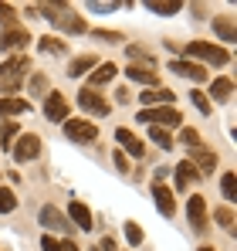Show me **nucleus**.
<instances>
[{"label":"nucleus","mask_w":237,"mask_h":251,"mask_svg":"<svg viewBox=\"0 0 237 251\" xmlns=\"http://www.w3.org/2000/svg\"><path fill=\"white\" fill-rule=\"evenodd\" d=\"M41 17H47L54 27H61V31H68V34H85V31H88V24L81 21L68 3H44V7H41Z\"/></svg>","instance_id":"obj_1"},{"label":"nucleus","mask_w":237,"mask_h":251,"mask_svg":"<svg viewBox=\"0 0 237 251\" xmlns=\"http://www.w3.org/2000/svg\"><path fill=\"white\" fill-rule=\"evenodd\" d=\"M31 72V58L27 54H14L0 65V88L3 92H17L24 85V75Z\"/></svg>","instance_id":"obj_2"},{"label":"nucleus","mask_w":237,"mask_h":251,"mask_svg":"<svg viewBox=\"0 0 237 251\" xmlns=\"http://www.w3.org/2000/svg\"><path fill=\"white\" fill-rule=\"evenodd\" d=\"M187 58H190V61L200 58V61H207V65H227V61H231V51L220 48V44H210V41H190L187 44Z\"/></svg>","instance_id":"obj_3"},{"label":"nucleus","mask_w":237,"mask_h":251,"mask_svg":"<svg viewBox=\"0 0 237 251\" xmlns=\"http://www.w3.org/2000/svg\"><path fill=\"white\" fill-rule=\"evenodd\" d=\"M139 123H149V126H159V129H169V126L183 123L180 112L173 105H159V109H139Z\"/></svg>","instance_id":"obj_4"},{"label":"nucleus","mask_w":237,"mask_h":251,"mask_svg":"<svg viewBox=\"0 0 237 251\" xmlns=\"http://www.w3.org/2000/svg\"><path fill=\"white\" fill-rule=\"evenodd\" d=\"M14 160L17 163H31V160H38L41 156V136H34V132H24L21 139H14Z\"/></svg>","instance_id":"obj_5"},{"label":"nucleus","mask_w":237,"mask_h":251,"mask_svg":"<svg viewBox=\"0 0 237 251\" xmlns=\"http://www.w3.org/2000/svg\"><path fill=\"white\" fill-rule=\"evenodd\" d=\"M65 136L71 143H95L98 129H95V123H85V119H65Z\"/></svg>","instance_id":"obj_6"},{"label":"nucleus","mask_w":237,"mask_h":251,"mask_svg":"<svg viewBox=\"0 0 237 251\" xmlns=\"http://www.w3.org/2000/svg\"><path fill=\"white\" fill-rule=\"evenodd\" d=\"M78 105L85 112H92V116H109V112H112V105L105 102V95H98V88H81Z\"/></svg>","instance_id":"obj_7"},{"label":"nucleus","mask_w":237,"mask_h":251,"mask_svg":"<svg viewBox=\"0 0 237 251\" xmlns=\"http://www.w3.org/2000/svg\"><path fill=\"white\" fill-rule=\"evenodd\" d=\"M44 116H47V123H65L68 119V99L61 92H51L44 102Z\"/></svg>","instance_id":"obj_8"},{"label":"nucleus","mask_w":237,"mask_h":251,"mask_svg":"<svg viewBox=\"0 0 237 251\" xmlns=\"http://www.w3.org/2000/svg\"><path fill=\"white\" fill-rule=\"evenodd\" d=\"M190 163L197 167V173H213V167H217V153L207 150L203 143H200V146H190Z\"/></svg>","instance_id":"obj_9"},{"label":"nucleus","mask_w":237,"mask_h":251,"mask_svg":"<svg viewBox=\"0 0 237 251\" xmlns=\"http://www.w3.org/2000/svg\"><path fill=\"white\" fill-rule=\"evenodd\" d=\"M187 214H190V227L193 231H203L207 227V201L203 197H190L187 201Z\"/></svg>","instance_id":"obj_10"},{"label":"nucleus","mask_w":237,"mask_h":251,"mask_svg":"<svg viewBox=\"0 0 237 251\" xmlns=\"http://www.w3.org/2000/svg\"><path fill=\"white\" fill-rule=\"evenodd\" d=\"M153 201H156V207L163 217H173L176 214V204H173V190L169 187H163V183H153Z\"/></svg>","instance_id":"obj_11"},{"label":"nucleus","mask_w":237,"mask_h":251,"mask_svg":"<svg viewBox=\"0 0 237 251\" xmlns=\"http://www.w3.org/2000/svg\"><path fill=\"white\" fill-rule=\"evenodd\" d=\"M27 41H31V34H27L24 27H7V31L0 34V48H3V51H17V48H24Z\"/></svg>","instance_id":"obj_12"},{"label":"nucleus","mask_w":237,"mask_h":251,"mask_svg":"<svg viewBox=\"0 0 237 251\" xmlns=\"http://www.w3.org/2000/svg\"><path fill=\"white\" fill-rule=\"evenodd\" d=\"M116 139L122 143V146H125L122 153H132L136 160H142V156H146V143H142L139 136H132L129 129H118V132H116Z\"/></svg>","instance_id":"obj_13"},{"label":"nucleus","mask_w":237,"mask_h":251,"mask_svg":"<svg viewBox=\"0 0 237 251\" xmlns=\"http://www.w3.org/2000/svg\"><path fill=\"white\" fill-rule=\"evenodd\" d=\"M169 68H173L176 75H183V78H193V82H207V68H203V65H197V61H190V58H187V61H173Z\"/></svg>","instance_id":"obj_14"},{"label":"nucleus","mask_w":237,"mask_h":251,"mask_svg":"<svg viewBox=\"0 0 237 251\" xmlns=\"http://www.w3.org/2000/svg\"><path fill=\"white\" fill-rule=\"evenodd\" d=\"M125 75H129L132 82H139V85H149V88H156V85H159V75L149 68V65H129Z\"/></svg>","instance_id":"obj_15"},{"label":"nucleus","mask_w":237,"mask_h":251,"mask_svg":"<svg viewBox=\"0 0 237 251\" xmlns=\"http://www.w3.org/2000/svg\"><path fill=\"white\" fill-rule=\"evenodd\" d=\"M139 102H142V109H153V105H173V92L169 88H149V92H142L139 95Z\"/></svg>","instance_id":"obj_16"},{"label":"nucleus","mask_w":237,"mask_h":251,"mask_svg":"<svg viewBox=\"0 0 237 251\" xmlns=\"http://www.w3.org/2000/svg\"><path fill=\"white\" fill-rule=\"evenodd\" d=\"M68 214H71V221L78 224V231H92V210H88V204L71 201V204H68Z\"/></svg>","instance_id":"obj_17"},{"label":"nucleus","mask_w":237,"mask_h":251,"mask_svg":"<svg viewBox=\"0 0 237 251\" xmlns=\"http://www.w3.org/2000/svg\"><path fill=\"white\" fill-rule=\"evenodd\" d=\"M95 65H98L95 54H81V58H75V61L68 65V78H81V75H88Z\"/></svg>","instance_id":"obj_18"},{"label":"nucleus","mask_w":237,"mask_h":251,"mask_svg":"<svg viewBox=\"0 0 237 251\" xmlns=\"http://www.w3.org/2000/svg\"><path fill=\"white\" fill-rule=\"evenodd\" d=\"M21 112H31L27 99H10V95L0 99V116H21Z\"/></svg>","instance_id":"obj_19"},{"label":"nucleus","mask_w":237,"mask_h":251,"mask_svg":"<svg viewBox=\"0 0 237 251\" xmlns=\"http://www.w3.org/2000/svg\"><path fill=\"white\" fill-rule=\"evenodd\" d=\"M176 173V190H187V183H193V180H200V173H197V167L190 163V160H183L180 167L173 170Z\"/></svg>","instance_id":"obj_20"},{"label":"nucleus","mask_w":237,"mask_h":251,"mask_svg":"<svg viewBox=\"0 0 237 251\" xmlns=\"http://www.w3.org/2000/svg\"><path fill=\"white\" fill-rule=\"evenodd\" d=\"M41 224H44V227H54V231H68V221H65V217H61V214H58V210L54 207H41Z\"/></svg>","instance_id":"obj_21"},{"label":"nucleus","mask_w":237,"mask_h":251,"mask_svg":"<svg viewBox=\"0 0 237 251\" xmlns=\"http://www.w3.org/2000/svg\"><path fill=\"white\" fill-rule=\"evenodd\" d=\"M146 7H149L153 14H163V17L180 14V10H183V3H180V0H146Z\"/></svg>","instance_id":"obj_22"},{"label":"nucleus","mask_w":237,"mask_h":251,"mask_svg":"<svg viewBox=\"0 0 237 251\" xmlns=\"http://www.w3.org/2000/svg\"><path fill=\"white\" fill-rule=\"evenodd\" d=\"M112 78H116V65H112V61H105V65H98V68L92 72V85H88V88H98V85H109Z\"/></svg>","instance_id":"obj_23"},{"label":"nucleus","mask_w":237,"mask_h":251,"mask_svg":"<svg viewBox=\"0 0 237 251\" xmlns=\"http://www.w3.org/2000/svg\"><path fill=\"white\" fill-rule=\"evenodd\" d=\"M231 92H234V82H231V78H213V85H210V95H213L217 102H227Z\"/></svg>","instance_id":"obj_24"},{"label":"nucleus","mask_w":237,"mask_h":251,"mask_svg":"<svg viewBox=\"0 0 237 251\" xmlns=\"http://www.w3.org/2000/svg\"><path fill=\"white\" fill-rule=\"evenodd\" d=\"M213 31L220 34V41H237L234 21H231V17H217V21H213Z\"/></svg>","instance_id":"obj_25"},{"label":"nucleus","mask_w":237,"mask_h":251,"mask_svg":"<svg viewBox=\"0 0 237 251\" xmlns=\"http://www.w3.org/2000/svg\"><path fill=\"white\" fill-rule=\"evenodd\" d=\"M149 139L156 143L159 150H169V146H173V136H169V129H159V126H149Z\"/></svg>","instance_id":"obj_26"},{"label":"nucleus","mask_w":237,"mask_h":251,"mask_svg":"<svg viewBox=\"0 0 237 251\" xmlns=\"http://www.w3.org/2000/svg\"><path fill=\"white\" fill-rule=\"evenodd\" d=\"M38 48L44 51V54H65V41H58V38H51V34H47V38H41Z\"/></svg>","instance_id":"obj_27"},{"label":"nucleus","mask_w":237,"mask_h":251,"mask_svg":"<svg viewBox=\"0 0 237 251\" xmlns=\"http://www.w3.org/2000/svg\"><path fill=\"white\" fill-rule=\"evenodd\" d=\"M14 139H17V123H3V132H0V146H3V150H10V146H14Z\"/></svg>","instance_id":"obj_28"},{"label":"nucleus","mask_w":237,"mask_h":251,"mask_svg":"<svg viewBox=\"0 0 237 251\" xmlns=\"http://www.w3.org/2000/svg\"><path fill=\"white\" fill-rule=\"evenodd\" d=\"M14 207H17V197H14V190L0 187V214H10Z\"/></svg>","instance_id":"obj_29"},{"label":"nucleus","mask_w":237,"mask_h":251,"mask_svg":"<svg viewBox=\"0 0 237 251\" xmlns=\"http://www.w3.org/2000/svg\"><path fill=\"white\" fill-rule=\"evenodd\" d=\"M220 190H224V197H227V201H234V197H237V176H234V173H224Z\"/></svg>","instance_id":"obj_30"},{"label":"nucleus","mask_w":237,"mask_h":251,"mask_svg":"<svg viewBox=\"0 0 237 251\" xmlns=\"http://www.w3.org/2000/svg\"><path fill=\"white\" fill-rule=\"evenodd\" d=\"M125 241H129L132 248H136V245H142V227H139L136 221H129V224H125Z\"/></svg>","instance_id":"obj_31"},{"label":"nucleus","mask_w":237,"mask_h":251,"mask_svg":"<svg viewBox=\"0 0 237 251\" xmlns=\"http://www.w3.org/2000/svg\"><path fill=\"white\" fill-rule=\"evenodd\" d=\"M190 102L197 105V112H203V116H210V99H207V95H203L200 88H193V92H190Z\"/></svg>","instance_id":"obj_32"},{"label":"nucleus","mask_w":237,"mask_h":251,"mask_svg":"<svg viewBox=\"0 0 237 251\" xmlns=\"http://www.w3.org/2000/svg\"><path fill=\"white\" fill-rule=\"evenodd\" d=\"M0 24L3 27H17V14H14L10 3H0Z\"/></svg>","instance_id":"obj_33"},{"label":"nucleus","mask_w":237,"mask_h":251,"mask_svg":"<svg viewBox=\"0 0 237 251\" xmlns=\"http://www.w3.org/2000/svg\"><path fill=\"white\" fill-rule=\"evenodd\" d=\"M213 217H217L224 227H234V210H231V207H220L217 214H213Z\"/></svg>","instance_id":"obj_34"},{"label":"nucleus","mask_w":237,"mask_h":251,"mask_svg":"<svg viewBox=\"0 0 237 251\" xmlns=\"http://www.w3.org/2000/svg\"><path fill=\"white\" fill-rule=\"evenodd\" d=\"M180 139H183V146H200L197 129H183V132H180Z\"/></svg>","instance_id":"obj_35"},{"label":"nucleus","mask_w":237,"mask_h":251,"mask_svg":"<svg viewBox=\"0 0 237 251\" xmlns=\"http://www.w3.org/2000/svg\"><path fill=\"white\" fill-rule=\"evenodd\" d=\"M92 34H95L98 41H122V34H118V31H92Z\"/></svg>","instance_id":"obj_36"},{"label":"nucleus","mask_w":237,"mask_h":251,"mask_svg":"<svg viewBox=\"0 0 237 251\" xmlns=\"http://www.w3.org/2000/svg\"><path fill=\"white\" fill-rule=\"evenodd\" d=\"M116 170H118V173H129V160H125L122 150H116Z\"/></svg>","instance_id":"obj_37"},{"label":"nucleus","mask_w":237,"mask_h":251,"mask_svg":"<svg viewBox=\"0 0 237 251\" xmlns=\"http://www.w3.org/2000/svg\"><path fill=\"white\" fill-rule=\"evenodd\" d=\"M41 248H44V251H61V248H58V241H54L51 234H44V238H41Z\"/></svg>","instance_id":"obj_38"},{"label":"nucleus","mask_w":237,"mask_h":251,"mask_svg":"<svg viewBox=\"0 0 237 251\" xmlns=\"http://www.w3.org/2000/svg\"><path fill=\"white\" fill-rule=\"evenodd\" d=\"M31 88H34V92H44V88H47V78H44V75H34V78H31Z\"/></svg>","instance_id":"obj_39"},{"label":"nucleus","mask_w":237,"mask_h":251,"mask_svg":"<svg viewBox=\"0 0 237 251\" xmlns=\"http://www.w3.org/2000/svg\"><path fill=\"white\" fill-rule=\"evenodd\" d=\"M58 248L61 251H78V245H75V241H58Z\"/></svg>","instance_id":"obj_40"},{"label":"nucleus","mask_w":237,"mask_h":251,"mask_svg":"<svg viewBox=\"0 0 237 251\" xmlns=\"http://www.w3.org/2000/svg\"><path fill=\"white\" fill-rule=\"evenodd\" d=\"M200 251H213V248H200Z\"/></svg>","instance_id":"obj_41"}]
</instances>
